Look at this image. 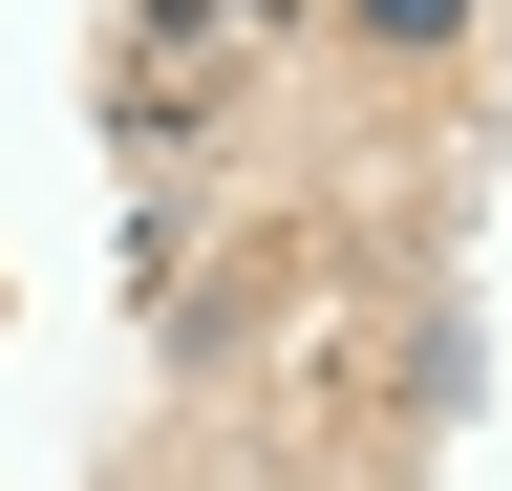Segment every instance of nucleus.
<instances>
[{"mask_svg":"<svg viewBox=\"0 0 512 491\" xmlns=\"http://www.w3.org/2000/svg\"><path fill=\"white\" fill-rule=\"evenodd\" d=\"M363 22H384V43H448V0H363Z\"/></svg>","mask_w":512,"mask_h":491,"instance_id":"nucleus-1","label":"nucleus"}]
</instances>
